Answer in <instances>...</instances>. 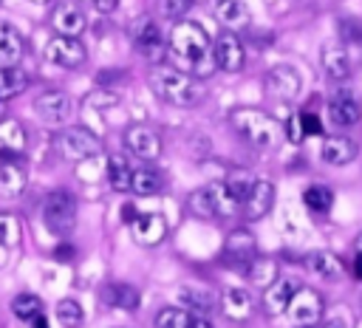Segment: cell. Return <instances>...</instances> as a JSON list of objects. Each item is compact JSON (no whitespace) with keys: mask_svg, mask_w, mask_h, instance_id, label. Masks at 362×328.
<instances>
[{"mask_svg":"<svg viewBox=\"0 0 362 328\" xmlns=\"http://www.w3.org/2000/svg\"><path fill=\"white\" fill-rule=\"evenodd\" d=\"M221 308H223V314H226L229 320L243 322V320L252 317L255 300H252V294H249L246 288H226V291L221 294Z\"/></svg>","mask_w":362,"mask_h":328,"instance_id":"cell-25","label":"cell"},{"mask_svg":"<svg viewBox=\"0 0 362 328\" xmlns=\"http://www.w3.org/2000/svg\"><path fill=\"white\" fill-rule=\"evenodd\" d=\"M232 124L235 130L255 147L266 150V147H274L277 139H280V124L274 116H269L266 110L260 107H238L232 110Z\"/></svg>","mask_w":362,"mask_h":328,"instance_id":"cell-3","label":"cell"},{"mask_svg":"<svg viewBox=\"0 0 362 328\" xmlns=\"http://www.w3.org/2000/svg\"><path fill=\"white\" fill-rule=\"evenodd\" d=\"M124 147L136 156V158H144V161H153L161 156V139L153 127L147 124H130L124 130Z\"/></svg>","mask_w":362,"mask_h":328,"instance_id":"cell-12","label":"cell"},{"mask_svg":"<svg viewBox=\"0 0 362 328\" xmlns=\"http://www.w3.org/2000/svg\"><path fill=\"white\" fill-rule=\"evenodd\" d=\"M192 328H212V322H206L204 317H192Z\"/></svg>","mask_w":362,"mask_h":328,"instance_id":"cell-49","label":"cell"},{"mask_svg":"<svg viewBox=\"0 0 362 328\" xmlns=\"http://www.w3.org/2000/svg\"><path fill=\"white\" fill-rule=\"evenodd\" d=\"M246 274H249V280H252L255 286H260V288H269V286L277 280V260L257 254V257H255V260L246 266Z\"/></svg>","mask_w":362,"mask_h":328,"instance_id":"cell-34","label":"cell"},{"mask_svg":"<svg viewBox=\"0 0 362 328\" xmlns=\"http://www.w3.org/2000/svg\"><path fill=\"white\" fill-rule=\"evenodd\" d=\"M6 260H8V252H6V246H0V269L6 266Z\"/></svg>","mask_w":362,"mask_h":328,"instance_id":"cell-50","label":"cell"},{"mask_svg":"<svg viewBox=\"0 0 362 328\" xmlns=\"http://www.w3.org/2000/svg\"><path fill=\"white\" fill-rule=\"evenodd\" d=\"M223 257L232 263V266H249L255 257H257V246H255V238L246 232V229H235L226 243H223Z\"/></svg>","mask_w":362,"mask_h":328,"instance_id":"cell-18","label":"cell"},{"mask_svg":"<svg viewBox=\"0 0 362 328\" xmlns=\"http://www.w3.org/2000/svg\"><path fill=\"white\" fill-rule=\"evenodd\" d=\"M212 59H215V68L218 71H226V74H235L243 68V59H246V51H243V42L238 40L235 31H221L215 40H212Z\"/></svg>","mask_w":362,"mask_h":328,"instance_id":"cell-9","label":"cell"},{"mask_svg":"<svg viewBox=\"0 0 362 328\" xmlns=\"http://www.w3.org/2000/svg\"><path fill=\"white\" fill-rule=\"evenodd\" d=\"M28 85H31V79H28V74H25L20 65H14V68H0V102L20 96Z\"/></svg>","mask_w":362,"mask_h":328,"instance_id":"cell-31","label":"cell"},{"mask_svg":"<svg viewBox=\"0 0 362 328\" xmlns=\"http://www.w3.org/2000/svg\"><path fill=\"white\" fill-rule=\"evenodd\" d=\"M93 6H96V11L110 14V11H116V8H119V0H93Z\"/></svg>","mask_w":362,"mask_h":328,"instance_id":"cell-44","label":"cell"},{"mask_svg":"<svg viewBox=\"0 0 362 328\" xmlns=\"http://www.w3.org/2000/svg\"><path fill=\"white\" fill-rule=\"evenodd\" d=\"M133 45L141 57L147 59H158L164 51V34L158 28V23L153 17H139L133 23Z\"/></svg>","mask_w":362,"mask_h":328,"instance_id":"cell-10","label":"cell"},{"mask_svg":"<svg viewBox=\"0 0 362 328\" xmlns=\"http://www.w3.org/2000/svg\"><path fill=\"white\" fill-rule=\"evenodd\" d=\"M305 266H308L317 277H322V280H339V277L345 274V266H342L339 257L331 254V252H311V254L305 257Z\"/></svg>","mask_w":362,"mask_h":328,"instance_id":"cell-29","label":"cell"},{"mask_svg":"<svg viewBox=\"0 0 362 328\" xmlns=\"http://www.w3.org/2000/svg\"><path fill=\"white\" fill-rule=\"evenodd\" d=\"M164 189V178L153 170V167H136L133 170V181H130V192L141 195V198H150V195H158Z\"/></svg>","mask_w":362,"mask_h":328,"instance_id":"cell-30","label":"cell"},{"mask_svg":"<svg viewBox=\"0 0 362 328\" xmlns=\"http://www.w3.org/2000/svg\"><path fill=\"white\" fill-rule=\"evenodd\" d=\"M54 257H57L59 263H68V260L74 257V249H71V246H57V249H54Z\"/></svg>","mask_w":362,"mask_h":328,"instance_id":"cell-45","label":"cell"},{"mask_svg":"<svg viewBox=\"0 0 362 328\" xmlns=\"http://www.w3.org/2000/svg\"><path fill=\"white\" fill-rule=\"evenodd\" d=\"M82 320H85V311H82V305H79L76 300L65 297V300L57 303V322H59L62 328H79Z\"/></svg>","mask_w":362,"mask_h":328,"instance_id":"cell-37","label":"cell"},{"mask_svg":"<svg viewBox=\"0 0 362 328\" xmlns=\"http://www.w3.org/2000/svg\"><path fill=\"white\" fill-rule=\"evenodd\" d=\"M178 300L184 303V308L195 311L198 317H204V314H209V311L215 308V297H212V291H206V288L184 286V288L178 291Z\"/></svg>","mask_w":362,"mask_h":328,"instance_id":"cell-32","label":"cell"},{"mask_svg":"<svg viewBox=\"0 0 362 328\" xmlns=\"http://www.w3.org/2000/svg\"><path fill=\"white\" fill-rule=\"evenodd\" d=\"M266 88H269V93L277 96V99H294V96L300 93L303 82H300V74H297L291 65H277V68L269 71Z\"/></svg>","mask_w":362,"mask_h":328,"instance_id":"cell-19","label":"cell"},{"mask_svg":"<svg viewBox=\"0 0 362 328\" xmlns=\"http://www.w3.org/2000/svg\"><path fill=\"white\" fill-rule=\"evenodd\" d=\"M187 204H189L192 215H198V218H229L240 209V204L232 195V189L226 187V181H212L206 187L192 189Z\"/></svg>","mask_w":362,"mask_h":328,"instance_id":"cell-4","label":"cell"},{"mask_svg":"<svg viewBox=\"0 0 362 328\" xmlns=\"http://www.w3.org/2000/svg\"><path fill=\"white\" fill-rule=\"evenodd\" d=\"M156 328H192V314L187 308L167 305L156 314Z\"/></svg>","mask_w":362,"mask_h":328,"instance_id":"cell-36","label":"cell"},{"mask_svg":"<svg viewBox=\"0 0 362 328\" xmlns=\"http://www.w3.org/2000/svg\"><path fill=\"white\" fill-rule=\"evenodd\" d=\"M42 223L54 235H68L76 223V198L68 189H51L42 198Z\"/></svg>","mask_w":362,"mask_h":328,"instance_id":"cell-6","label":"cell"},{"mask_svg":"<svg viewBox=\"0 0 362 328\" xmlns=\"http://www.w3.org/2000/svg\"><path fill=\"white\" fill-rule=\"evenodd\" d=\"M54 147L65 161H85V158H90V156H96L102 150V141H99V136L93 130L71 124V127H62L54 136Z\"/></svg>","mask_w":362,"mask_h":328,"instance_id":"cell-5","label":"cell"},{"mask_svg":"<svg viewBox=\"0 0 362 328\" xmlns=\"http://www.w3.org/2000/svg\"><path fill=\"white\" fill-rule=\"evenodd\" d=\"M339 31H342V37L348 42H362V23L359 20H354V17L339 20Z\"/></svg>","mask_w":362,"mask_h":328,"instance_id":"cell-41","label":"cell"},{"mask_svg":"<svg viewBox=\"0 0 362 328\" xmlns=\"http://www.w3.org/2000/svg\"><path fill=\"white\" fill-rule=\"evenodd\" d=\"M170 51L181 62V71L209 76L215 68L212 59V40L195 20H178L170 31Z\"/></svg>","mask_w":362,"mask_h":328,"instance_id":"cell-1","label":"cell"},{"mask_svg":"<svg viewBox=\"0 0 362 328\" xmlns=\"http://www.w3.org/2000/svg\"><path fill=\"white\" fill-rule=\"evenodd\" d=\"M130 235L139 246H158L164 238H167V221L156 212H144V215H136L130 221Z\"/></svg>","mask_w":362,"mask_h":328,"instance_id":"cell-15","label":"cell"},{"mask_svg":"<svg viewBox=\"0 0 362 328\" xmlns=\"http://www.w3.org/2000/svg\"><path fill=\"white\" fill-rule=\"evenodd\" d=\"M272 206H274V184L266 181V178H255L249 195H246L243 204H240L243 215H246L249 221H260L263 215H269Z\"/></svg>","mask_w":362,"mask_h":328,"instance_id":"cell-14","label":"cell"},{"mask_svg":"<svg viewBox=\"0 0 362 328\" xmlns=\"http://www.w3.org/2000/svg\"><path fill=\"white\" fill-rule=\"evenodd\" d=\"M192 8V0H158V11L167 20H184V14Z\"/></svg>","mask_w":362,"mask_h":328,"instance_id":"cell-39","label":"cell"},{"mask_svg":"<svg viewBox=\"0 0 362 328\" xmlns=\"http://www.w3.org/2000/svg\"><path fill=\"white\" fill-rule=\"evenodd\" d=\"M320 158L331 167H345L356 158V141H351L345 136H328L320 147Z\"/></svg>","mask_w":362,"mask_h":328,"instance_id":"cell-21","label":"cell"},{"mask_svg":"<svg viewBox=\"0 0 362 328\" xmlns=\"http://www.w3.org/2000/svg\"><path fill=\"white\" fill-rule=\"evenodd\" d=\"M320 62L325 68V74L331 79H348L351 76V57L342 45H322V54H320Z\"/></svg>","mask_w":362,"mask_h":328,"instance_id":"cell-27","label":"cell"},{"mask_svg":"<svg viewBox=\"0 0 362 328\" xmlns=\"http://www.w3.org/2000/svg\"><path fill=\"white\" fill-rule=\"evenodd\" d=\"M322 328H348V325H345V320H339V317H331V320H328Z\"/></svg>","mask_w":362,"mask_h":328,"instance_id":"cell-48","label":"cell"},{"mask_svg":"<svg viewBox=\"0 0 362 328\" xmlns=\"http://www.w3.org/2000/svg\"><path fill=\"white\" fill-rule=\"evenodd\" d=\"M354 249H356V252H359V254H362V232H359V235H356V240H354Z\"/></svg>","mask_w":362,"mask_h":328,"instance_id":"cell-51","label":"cell"},{"mask_svg":"<svg viewBox=\"0 0 362 328\" xmlns=\"http://www.w3.org/2000/svg\"><path fill=\"white\" fill-rule=\"evenodd\" d=\"M300 124H303V136H320L322 133V124L314 113H300Z\"/></svg>","mask_w":362,"mask_h":328,"instance_id":"cell-42","label":"cell"},{"mask_svg":"<svg viewBox=\"0 0 362 328\" xmlns=\"http://www.w3.org/2000/svg\"><path fill=\"white\" fill-rule=\"evenodd\" d=\"M28 325H31V328H48V320H45V314H40V317H34Z\"/></svg>","mask_w":362,"mask_h":328,"instance_id":"cell-47","label":"cell"},{"mask_svg":"<svg viewBox=\"0 0 362 328\" xmlns=\"http://www.w3.org/2000/svg\"><path fill=\"white\" fill-rule=\"evenodd\" d=\"M133 170H136V167H133L122 153H110V156H107V164H105V175H107L110 189H116V192H130Z\"/></svg>","mask_w":362,"mask_h":328,"instance_id":"cell-26","label":"cell"},{"mask_svg":"<svg viewBox=\"0 0 362 328\" xmlns=\"http://www.w3.org/2000/svg\"><path fill=\"white\" fill-rule=\"evenodd\" d=\"M359 119H362V107L351 93L339 90L328 99V122L334 127H354Z\"/></svg>","mask_w":362,"mask_h":328,"instance_id":"cell-16","label":"cell"},{"mask_svg":"<svg viewBox=\"0 0 362 328\" xmlns=\"http://www.w3.org/2000/svg\"><path fill=\"white\" fill-rule=\"evenodd\" d=\"M212 14L226 31L249 25V8L243 6V0H212Z\"/></svg>","mask_w":362,"mask_h":328,"instance_id":"cell-24","label":"cell"},{"mask_svg":"<svg viewBox=\"0 0 362 328\" xmlns=\"http://www.w3.org/2000/svg\"><path fill=\"white\" fill-rule=\"evenodd\" d=\"M71 96L65 90H45L34 99V113L45 124H65L71 116Z\"/></svg>","mask_w":362,"mask_h":328,"instance_id":"cell-11","label":"cell"},{"mask_svg":"<svg viewBox=\"0 0 362 328\" xmlns=\"http://www.w3.org/2000/svg\"><path fill=\"white\" fill-rule=\"evenodd\" d=\"M303 204H305V209H311L314 215H325V212H331V206H334V192H331V187H325V184H311V187H305V192H303Z\"/></svg>","mask_w":362,"mask_h":328,"instance_id":"cell-33","label":"cell"},{"mask_svg":"<svg viewBox=\"0 0 362 328\" xmlns=\"http://www.w3.org/2000/svg\"><path fill=\"white\" fill-rule=\"evenodd\" d=\"M297 288H300V286H297L291 277H277L269 288H263V311H266L269 317L286 314V308H288V303H291V297H294Z\"/></svg>","mask_w":362,"mask_h":328,"instance_id":"cell-17","label":"cell"},{"mask_svg":"<svg viewBox=\"0 0 362 328\" xmlns=\"http://www.w3.org/2000/svg\"><path fill=\"white\" fill-rule=\"evenodd\" d=\"M102 300L110 308H122V311H136L141 303V294L136 286L130 283H105L102 286Z\"/></svg>","mask_w":362,"mask_h":328,"instance_id":"cell-23","label":"cell"},{"mask_svg":"<svg viewBox=\"0 0 362 328\" xmlns=\"http://www.w3.org/2000/svg\"><path fill=\"white\" fill-rule=\"evenodd\" d=\"M11 314L17 317V320H23V322H31L34 317H40L42 314V300L37 297V294H17L14 300H11Z\"/></svg>","mask_w":362,"mask_h":328,"instance_id":"cell-35","label":"cell"},{"mask_svg":"<svg viewBox=\"0 0 362 328\" xmlns=\"http://www.w3.org/2000/svg\"><path fill=\"white\" fill-rule=\"evenodd\" d=\"M85 3H93V0H85Z\"/></svg>","mask_w":362,"mask_h":328,"instance_id":"cell-54","label":"cell"},{"mask_svg":"<svg viewBox=\"0 0 362 328\" xmlns=\"http://www.w3.org/2000/svg\"><path fill=\"white\" fill-rule=\"evenodd\" d=\"M85 14L79 11V8H74V6H57L54 8V14H51V28L59 34V37H82V31H85Z\"/></svg>","mask_w":362,"mask_h":328,"instance_id":"cell-22","label":"cell"},{"mask_svg":"<svg viewBox=\"0 0 362 328\" xmlns=\"http://www.w3.org/2000/svg\"><path fill=\"white\" fill-rule=\"evenodd\" d=\"M150 88L156 90V96L175 107H195L204 99V88L198 85V79L178 68H156L150 74Z\"/></svg>","mask_w":362,"mask_h":328,"instance_id":"cell-2","label":"cell"},{"mask_svg":"<svg viewBox=\"0 0 362 328\" xmlns=\"http://www.w3.org/2000/svg\"><path fill=\"white\" fill-rule=\"evenodd\" d=\"M42 57H45L51 65H57V68L74 71V68H79V65L88 59V51H85V45H82L76 37H59V34H54V37L45 42Z\"/></svg>","mask_w":362,"mask_h":328,"instance_id":"cell-7","label":"cell"},{"mask_svg":"<svg viewBox=\"0 0 362 328\" xmlns=\"http://www.w3.org/2000/svg\"><path fill=\"white\" fill-rule=\"evenodd\" d=\"M20 243V221L8 212H0V246H14Z\"/></svg>","mask_w":362,"mask_h":328,"instance_id":"cell-38","label":"cell"},{"mask_svg":"<svg viewBox=\"0 0 362 328\" xmlns=\"http://www.w3.org/2000/svg\"><path fill=\"white\" fill-rule=\"evenodd\" d=\"M25 42L11 23H0V68H14L23 62Z\"/></svg>","mask_w":362,"mask_h":328,"instance_id":"cell-20","label":"cell"},{"mask_svg":"<svg viewBox=\"0 0 362 328\" xmlns=\"http://www.w3.org/2000/svg\"><path fill=\"white\" fill-rule=\"evenodd\" d=\"M0 153H6V156H23L25 153V130L17 119L0 122Z\"/></svg>","mask_w":362,"mask_h":328,"instance_id":"cell-28","label":"cell"},{"mask_svg":"<svg viewBox=\"0 0 362 328\" xmlns=\"http://www.w3.org/2000/svg\"><path fill=\"white\" fill-rule=\"evenodd\" d=\"M252 175L249 172H235V175H229L226 178V187L232 189V195L238 198V204H243V198L249 195V189H252Z\"/></svg>","mask_w":362,"mask_h":328,"instance_id":"cell-40","label":"cell"},{"mask_svg":"<svg viewBox=\"0 0 362 328\" xmlns=\"http://www.w3.org/2000/svg\"><path fill=\"white\" fill-rule=\"evenodd\" d=\"M286 314H288V320L297 325V328H311V325H317L320 320H322V297H320V291H314V288H297L294 291V297H291V303H288V308H286Z\"/></svg>","mask_w":362,"mask_h":328,"instance_id":"cell-8","label":"cell"},{"mask_svg":"<svg viewBox=\"0 0 362 328\" xmlns=\"http://www.w3.org/2000/svg\"><path fill=\"white\" fill-rule=\"evenodd\" d=\"M0 122H3V102H0Z\"/></svg>","mask_w":362,"mask_h":328,"instance_id":"cell-53","label":"cell"},{"mask_svg":"<svg viewBox=\"0 0 362 328\" xmlns=\"http://www.w3.org/2000/svg\"><path fill=\"white\" fill-rule=\"evenodd\" d=\"M286 133H288V141H303V139H305V136H303V124H300V113H294V116L288 119Z\"/></svg>","mask_w":362,"mask_h":328,"instance_id":"cell-43","label":"cell"},{"mask_svg":"<svg viewBox=\"0 0 362 328\" xmlns=\"http://www.w3.org/2000/svg\"><path fill=\"white\" fill-rule=\"evenodd\" d=\"M25 184H28V172H25L23 156L0 153V192L6 198H17V195H23Z\"/></svg>","mask_w":362,"mask_h":328,"instance_id":"cell-13","label":"cell"},{"mask_svg":"<svg viewBox=\"0 0 362 328\" xmlns=\"http://www.w3.org/2000/svg\"><path fill=\"white\" fill-rule=\"evenodd\" d=\"M31 3H37V6H45V3H48V0H31Z\"/></svg>","mask_w":362,"mask_h":328,"instance_id":"cell-52","label":"cell"},{"mask_svg":"<svg viewBox=\"0 0 362 328\" xmlns=\"http://www.w3.org/2000/svg\"><path fill=\"white\" fill-rule=\"evenodd\" d=\"M351 271H354L356 280H362V254H359V252H356V257H354V263H351Z\"/></svg>","mask_w":362,"mask_h":328,"instance_id":"cell-46","label":"cell"}]
</instances>
